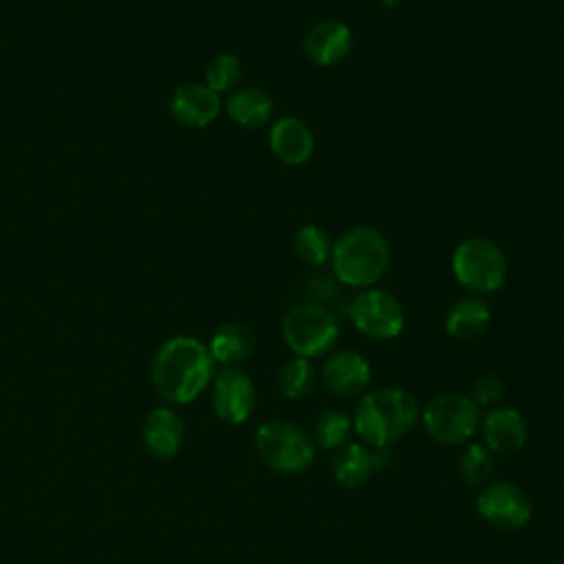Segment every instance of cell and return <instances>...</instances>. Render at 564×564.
Segmentation results:
<instances>
[{
	"label": "cell",
	"instance_id": "1",
	"mask_svg": "<svg viewBox=\"0 0 564 564\" xmlns=\"http://www.w3.org/2000/svg\"><path fill=\"white\" fill-rule=\"evenodd\" d=\"M216 361L196 337L176 335L161 344L152 359V383L174 405L194 401L214 379Z\"/></svg>",
	"mask_w": 564,
	"mask_h": 564
},
{
	"label": "cell",
	"instance_id": "2",
	"mask_svg": "<svg viewBox=\"0 0 564 564\" xmlns=\"http://www.w3.org/2000/svg\"><path fill=\"white\" fill-rule=\"evenodd\" d=\"M419 416L421 403L410 390L383 386L359 397L352 410V427L368 447H392L416 425Z\"/></svg>",
	"mask_w": 564,
	"mask_h": 564
},
{
	"label": "cell",
	"instance_id": "3",
	"mask_svg": "<svg viewBox=\"0 0 564 564\" xmlns=\"http://www.w3.org/2000/svg\"><path fill=\"white\" fill-rule=\"evenodd\" d=\"M390 256V242L379 229L357 225L333 240L328 267L341 286L361 291L377 286L388 273Z\"/></svg>",
	"mask_w": 564,
	"mask_h": 564
},
{
	"label": "cell",
	"instance_id": "4",
	"mask_svg": "<svg viewBox=\"0 0 564 564\" xmlns=\"http://www.w3.org/2000/svg\"><path fill=\"white\" fill-rule=\"evenodd\" d=\"M280 333L295 357L313 361L315 357H326L335 350L341 324L333 308L302 300L282 315Z\"/></svg>",
	"mask_w": 564,
	"mask_h": 564
},
{
	"label": "cell",
	"instance_id": "5",
	"mask_svg": "<svg viewBox=\"0 0 564 564\" xmlns=\"http://www.w3.org/2000/svg\"><path fill=\"white\" fill-rule=\"evenodd\" d=\"M258 458L275 474L293 476L306 471L315 460V443L300 425L286 419H269L260 423L253 436Z\"/></svg>",
	"mask_w": 564,
	"mask_h": 564
},
{
	"label": "cell",
	"instance_id": "6",
	"mask_svg": "<svg viewBox=\"0 0 564 564\" xmlns=\"http://www.w3.org/2000/svg\"><path fill=\"white\" fill-rule=\"evenodd\" d=\"M507 256L489 238L471 236L460 240L452 251V273L456 282L474 295H489L507 280Z\"/></svg>",
	"mask_w": 564,
	"mask_h": 564
},
{
	"label": "cell",
	"instance_id": "7",
	"mask_svg": "<svg viewBox=\"0 0 564 564\" xmlns=\"http://www.w3.org/2000/svg\"><path fill=\"white\" fill-rule=\"evenodd\" d=\"M482 410L463 392H441L421 408V425L441 445L469 443L480 425Z\"/></svg>",
	"mask_w": 564,
	"mask_h": 564
},
{
	"label": "cell",
	"instance_id": "8",
	"mask_svg": "<svg viewBox=\"0 0 564 564\" xmlns=\"http://www.w3.org/2000/svg\"><path fill=\"white\" fill-rule=\"evenodd\" d=\"M346 315L357 333L375 341H390L405 328V308L401 300L381 286L357 291L346 302Z\"/></svg>",
	"mask_w": 564,
	"mask_h": 564
},
{
	"label": "cell",
	"instance_id": "9",
	"mask_svg": "<svg viewBox=\"0 0 564 564\" xmlns=\"http://www.w3.org/2000/svg\"><path fill=\"white\" fill-rule=\"evenodd\" d=\"M476 513L494 529L516 531L531 522L533 502L518 482L489 480L476 496Z\"/></svg>",
	"mask_w": 564,
	"mask_h": 564
},
{
	"label": "cell",
	"instance_id": "10",
	"mask_svg": "<svg viewBox=\"0 0 564 564\" xmlns=\"http://www.w3.org/2000/svg\"><path fill=\"white\" fill-rule=\"evenodd\" d=\"M317 375L333 397L352 399L370 390L372 366L359 350L335 348L324 357Z\"/></svg>",
	"mask_w": 564,
	"mask_h": 564
},
{
	"label": "cell",
	"instance_id": "11",
	"mask_svg": "<svg viewBox=\"0 0 564 564\" xmlns=\"http://www.w3.org/2000/svg\"><path fill=\"white\" fill-rule=\"evenodd\" d=\"M256 405L251 377L238 366H223L212 379V408L229 425L245 423Z\"/></svg>",
	"mask_w": 564,
	"mask_h": 564
},
{
	"label": "cell",
	"instance_id": "12",
	"mask_svg": "<svg viewBox=\"0 0 564 564\" xmlns=\"http://www.w3.org/2000/svg\"><path fill=\"white\" fill-rule=\"evenodd\" d=\"M480 441L489 447L494 456L518 454L529 438V427L524 416L511 405H494L482 410L480 416Z\"/></svg>",
	"mask_w": 564,
	"mask_h": 564
},
{
	"label": "cell",
	"instance_id": "13",
	"mask_svg": "<svg viewBox=\"0 0 564 564\" xmlns=\"http://www.w3.org/2000/svg\"><path fill=\"white\" fill-rule=\"evenodd\" d=\"M350 48H352L350 26L341 20H330V18L315 22L302 40L304 57L319 68L337 66L348 57Z\"/></svg>",
	"mask_w": 564,
	"mask_h": 564
},
{
	"label": "cell",
	"instance_id": "14",
	"mask_svg": "<svg viewBox=\"0 0 564 564\" xmlns=\"http://www.w3.org/2000/svg\"><path fill=\"white\" fill-rule=\"evenodd\" d=\"M267 143L271 154L289 167L304 165L315 152V137L311 126L293 115L278 117L269 126Z\"/></svg>",
	"mask_w": 564,
	"mask_h": 564
},
{
	"label": "cell",
	"instance_id": "15",
	"mask_svg": "<svg viewBox=\"0 0 564 564\" xmlns=\"http://www.w3.org/2000/svg\"><path fill=\"white\" fill-rule=\"evenodd\" d=\"M223 110L220 95L198 82L181 84L170 97V115L189 128H205L218 119Z\"/></svg>",
	"mask_w": 564,
	"mask_h": 564
},
{
	"label": "cell",
	"instance_id": "16",
	"mask_svg": "<svg viewBox=\"0 0 564 564\" xmlns=\"http://www.w3.org/2000/svg\"><path fill=\"white\" fill-rule=\"evenodd\" d=\"M183 436H185V425H183V419L176 414V410L161 405L148 414L143 425V441L154 456L172 458L181 449Z\"/></svg>",
	"mask_w": 564,
	"mask_h": 564
},
{
	"label": "cell",
	"instance_id": "17",
	"mask_svg": "<svg viewBox=\"0 0 564 564\" xmlns=\"http://www.w3.org/2000/svg\"><path fill=\"white\" fill-rule=\"evenodd\" d=\"M491 322V306L482 295H465L456 300L445 313V333L454 339H474L487 330Z\"/></svg>",
	"mask_w": 564,
	"mask_h": 564
},
{
	"label": "cell",
	"instance_id": "18",
	"mask_svg": "<svg viewBox=\"0 0 564 564\" xmlns=\"http://www.w3.org/2000/svg\"><path fill=\"white\" fill-rule=\"evenodd\" d=\"M330 471L337 485L346 489H357L372 476L375 469V456L372 447H368L361 441H348L344 447L335 449L330 458Z\"/></svg>",
	"mask_w": 564,
	"mask_h": 564
},
{
	"label": "cell",
	"instance_id": "19",
	"mask_svg": "<svg viewBox=\"0 0 564 564\" xmlns=\"http://www.w3.org/2000/svg\"><path fill=\"white\" fill-rule=\"evenodd\" d=\"M212 357L220 366H238L249 359L256 348V333L245 322H227L223 324L207 344Z\"/></svg>",
	"mask_w": 564,
	"mask_h": 564
},
{
	"label": "cell",
	"instance_id": "20",
	"mask_svg": "<svg viewBox=\"0 0 564 564\" xmlns=\"http://www.w3.org/2000/svg\"><path fill=\"white\" fill-rule=\"evenodd\" d=\"M225 112L240 128H262L271 121L273 101L262 88L242 86L229 93L225 101Z\"/></svg>",
	"mask_w": 564,
	"mask_h": 564
},
{
	"label": "cell",
	"instance_id": "21",
	"mask_svg": "<svg viewBox=\"0 0 564 564\" xmlns=\"http://www.w3.org/2000/svg\"><path fill=\"white\" fill-rule=\"evenodd\" d=\"M291 249H293V256L302 264L322 269L330 260L333 240L324 227H319L315 223H306L295 231V236L291 240Z\"/></svg>",
	"mask_w": 564,
	"mask_h": 564
},
{
	"label": "cell",
	"instance_id": "22",
	"mask_svg": "<svg viewBox=\"0 0 564 564\" xmlns=\"http://www.w3.org/2000/svg\"><path fill=\"white\" fill-rule=\"evenodd\" d=\"M317 381H319L317 368L313 366L311 359H304V357L293 355L278 370V388L282 397L291 401L308 397L315 390Z\"/></svg>",
	"mask_w": 564,
	"mask_h": 564
},
{
	"label": "cell",
	"instance_id": "23",
	"mask_svg": "<svg viewBox=\"0 0 564 564\" xmlns=\"http://www.w3.org/2000/svg\"><path fill=\"white\" fill-rule=\"evenodd\" d=\"M352 434H355L352 414H348L346 410H339V408H330V410L319 412V416L315 419L311 438H313L315 447L335 452V449L344 447Z\"/></svg>",
	"mask_w": 564,
	"mask_h": 564
},
{
	"label": "cell",
	"instance_id": "24",
	"mask_svg": "<svg viewBox=\"0 0 564 564\" xmlns=\"http://www.w3.org/2000/svg\"><path fill=\"white\" fill-rule=\"evenodd\" d=\"M496 456L482 441L465 443L458 458V476L467 487H482L489 482Z\"/></svg>",
	"mask_w": 564,
	"mask_h": 564
},
{
	"label": "cell",
	"instance_id": "25",
	"mask_svg": "<svg viewBox=\"0 0 564 564\" xmlns=\"http://www.w3.org/2000/svg\"><path fill=\"white\" fill-rule=\"evenodd\" d=\"M242 77V64L234 53H220L205 66V86L214 93H231L238 88Z\"/></svg>",
	"mask_w": 564,
	"mask_h": 564
},
{
	"label": "cell",
	"instance_id": "26",
	"mask_svg": "<svg viewBox=\"0 0 564 564\" xmlns=\"http://www.w3.org/2000/svg\"><path fill=\"white\" fill-rule=\"evenodd\" d=\"M339 289H341V284L337 282V278L326 271H315L313 275L304 278V282H302L304 302L322 304L328 308L339 300Z\"/></svg>",
	"mask_w": 564,
	"mask_h": 564
},
{
	"label": "cell",
	"instance_id": "27",
	"mask_svg": "<svg viewBox=\"0 0 564 564\" xmlns=\"http://www.w3.org/2000/svg\"><path fill=\"white\" fill-rule=\"evenodd\" d=\"M469 397L471 401L480 408V410H487V408H494L502 401L505 397V381L502 377L494 375V372H485V375H478L471 383V390H469Z\"/></svg>",
	"mask_w": 564,
	"mask_h": 564
},
{
	"label": "cell",
	"instance_id": "28",
	"mask_svg": "<svg viewBox=\"0 0 564 564\" xmlns=\"http://www.w3.org/2000/svg\"><path fill=\"white\" fill-rule=\"evenodd\" d=\"M383 7H388V9H392V7H397V4H401V0H379Z\"/></svg>",
	"mask_w": 564,
	"mask_h": 564
},
{
	"label": "cell",
	"instance_id": "29",
	"mask_svg": "<svg viewBox=\"0 0 564 564\" xmlns=\"http://www.w3.org/2000/svg\"><path fill=\"white\" fill-rule=\"evenodd\" d=\"M551 564H564V562H562V560H560V562H551Z\"/></svg>",
	"mask_w": 564,
	"mask_h": 564
}]
</instances>
